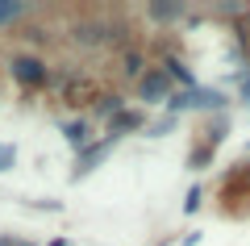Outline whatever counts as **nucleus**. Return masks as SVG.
<instances>
[{"instance_id": "nucleus-1", "label": "nucleus", "mask_w": 250, "mask_h": 246, "mask_svg": "<svg viewBox=\"0 0 250 246\" xmlns=\"http://www.w3.org/2000/svg\"><path fill=\"white\" fill-rule=\"evenodd\" d=\"M171 105H175V109H184V105H192V109H221L225 96H221V92H208V88H192L188 96L171 100Z\"/></svg>"}, {"instance_id": "nucleus-2", "label": "nucleus", "mask_w": 250, "mask_h": 246, "mask_svg": "<svg viewBox=\"0 0 250 246\" xmlns=\"http://www.w3.org/2000/svg\"><path fill=\"white\" fill-rule=\"evenodd\" d=\"M167 96H171V79L163 75V71H154V75L142 79V100L154 105V100H167Z\"/></svg>"}, {"instance_id": "nucleus-3", "label": "nucleus", "mask_w": 250, "mask_h": 246, "mask_svg": "<svg viewBox=\"0 0 250 246\" xmlns=\"http://www.w3.org/2000/svg\"><path fill=\"white\" fill-rule=\"evenodd\" d=\"M13 75H17L21 84H42L46 71H42V63H38V59H17V63H13Z\"/></svg>"}, {"instance_id": "nucleus-4", "label": "nucleus", "mask_w": 250, "mask_h": 246, "mask_svg": "<svg viewBox=\"0 0 250 246\" xmlns=\"http://www.w3.org/2000/svg\"><path fill=\"white\" fill-rule=\"evenodd\" d=\"M25 13H29V4H21V0H0V25H9V21L25 17Z\"/></svg>"}, {"instance_id": "nucleus-5", "label": "nucleus", "mask_w": 250, "mask_h": 246, "mask_svg": "<svg viewBox=\"0 0 250 246\" xmlns=\"http://www.w3.org/2000/svg\"><path fill=\"white\" fill-rule=\"evenodd\" d=\"M13 163H17V146H9V142H0V171H9Z\"/></svg>"}, {"instance_id": "nucleus-6", "label": "nucleus", "mask_w": 250, "mask_h": 246, "mask_svg": "<svg viewBox=\"0 0 250 246\" xmlns=\"http://www.w3.org/2000/svg\"><path fill=\"white\" fill-rule=\"evenodd\" d=\"M67 138H71V146H83L88 142V125H67Z\"/></svg>"}, {"instance_id": "nucleus-7", "label": "nucleus", "mask_w": 250, "mask_h": 246, "mask_svg": "<svg viewBox=\"0 0 250 246\" xmlns=\"http://www.w3.org/2000/svg\"><path fill=\"white\" fill-rule=\"evenodd\" d=\"M134 125H138V113H121L113 121V130H134Z\"/></svg>"}, {"instance_id": "nucleus-8", "label": "nucleus", "mask_w": 250, "mask_h": 246, "mask_svg": "<svg viewBox=\"0 0 250 246\" xmlns=\"http://www.w3.org/2000/svg\"><path fill=\"white\" fill-rule=\"evenodd\" d=\"M142 71V54H125V75H138Z\"/></svg>"}, {"instance_id": "nucleus-9", "label": "nucleus", "mask_w": 250, "mask_h": 246, "mask_svg": "<svg viewBox=\"0 0 250 246\" xmlns=\"http://www.w3.org/2000/svg\"><path fill=\"white\" fill-rule=\"evenodd\" d=\"M175 13H179L175 4H154V17H159V21H163V17H175Z\"/></svg>"}, {"instance_id": "nucleus-10", "label": "nucleus", "mask_w": 250, "mask_h": 246, "mask_svg": "<svg viewBox=\"0 0 250 246\" xmlns=\"http://www.w3.org/2000/svg\"><path fill=\"white\" fill-rule=\"evenodd\" d=\"M196 204H200V188H192V192H188V201H184V209L192 213V209H196Z\"/></svg>"}, {"instance_id": "nucleus-11", "label": "nucleus", "mask_w": 250, "mask_h": 246, "mask_svg": "<svg viewBox=\"0 0 250 246\" xmlns=\"http://www.w3.org/2000/svg\"><path fill=\"white\" fill-rule=\"evenodd\" d=\"M242 96H246V100H250V79H246V84H242Z\"/></svg>"}, {"instance_id": "nucleus-12", "label": "nucleus", "mask_w": 250, "mask_h": 246, "mask_svg": "<svg viewBox=\"0 0 250 246\" xmlns=\"http://www.w3.org/2000/svg\"><path fill=\"white\" fill-rule=\"evenodd\" d=\"M17 246H25V242H17Z\"/></svg>"}]
</instances>
